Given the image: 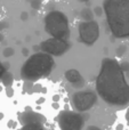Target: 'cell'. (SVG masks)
<instances>
[{"label": "cell", "mask_w": 129, "mask_h": 130, "mask_svg": "<svg viewBox=\"0 0 129 130\" xmlns=\"http://www.w3.org/2000/svg\"><path fill=\"white\" fill-rule=\"evenodd\" d=\"M126 121H127V124L129 126V107L127 108V112H126Z\"/></svg>", "instance_id": "7402d4cb"}, {"label": "cell", "mask_w": 129, "mask_h": 130, "mask_svg": "<svg viewBox=\"0 0 129 130\" xmlns=\"http://www.w3.org/2000/svg\"><path fill=\"white\" fill-rule=\"evenodd\" d=\"M1 81H2V85H5L6 87H10L14 82V76L10 72L6 71L4 73V75L1 76Z\"/></svg>", "instance_id": "8fae6325"}, {"label": "cell", "mask_w": 129, "mask_h": 130, "mask_svg": "<svg viewBox=\"0 0 129 130\" xmlns=\"http://www.w3.org/2000/svg\"><path fill=\"white\" fill-rule=\"evenodd\" d=\"M30 4L33 9H39L41 7V0H31Z\"/></svg>", "instance_id": "9a60e30c"}, {"label": "cell", "mask_w": 129, "mask_h": 130, "mask_svg": "<svg viewBox=\"0 0 129 130\" xmlns=\"http://www.w3.org/2000/svg\"><path fill=\"white\" fill-rule=\"evenodd\" d=\"M127 52V47H126V45H120L118 47V49H117L116 52V55L118 57H122L123 55H125V53Z\"/></svg>", "instance_id": "4fadbf2b"}, {"label": "cell", "mask_w": 129, "mask_h": 130, "mask_svg": "<svg viewBox=\"0 0 129 130\" xmlns=\"http://www.w3.org/2000/svg\"><path fill=\"white\" fill-rule=\"evenodd\" d=\"M78 30H79L80 41L88 46L94 45L100 37V26L94 20L81 22Z\"/></svg>", "instance_id": "5b68a950"}, {"label": "cell", "mask_w": 129, "mask_h": 130, "mask_svg": "<svg viewBox=\"0 0 129 130\" xmlns=\"http://www.w3.org/2000/svg\"><path fill=\"white\" fill-rule=\"evenodd\" d=\"M65 79L71 83V86L77 89H81L85 87V79L82 78V75L80 74V72L78 70H68L65 72Z\"/></svg>", "instance_id": "30bf717a"}, {"label": "cell", "mask_w": 129, "mask_h": 130, "mask_svg": "<svg viewBox=\"0 0 129 130\" xmlns=\"http://www.w3.org/2000/svg\"><path fill=\"white\" fill-rule=\"evenodd\" d=\"M2 40H4V34H2V33H0V42H1Z\"/></svg>", "instance_id": "603a6c76"}, {"label": "cell", "mask_w": 129, "mask_h": 130, "mask_svg": "<svg viewBox=\"0 0 129 130\" xmlns=\"http://www.w3.org/2000/svg\"><path fill=\"white\" fill-rule=\"evenodd\" d=\"M70 48L68 40H63V39L54 38L52 37L50 39L46 41H42L40 43V50L50 54L52 56H61L64 53L68 52Z\"/></svg>", "instance_id": "ba28073f"}, {"label": "cell", "mask_w": 129, "mask_h": 130, "mask_svg": "<svg viewBox=\"0 0 129 130\" xmlns=\"http://www.w3.org/2000/svg\"><path fill=\"white\" fill-rule=\"evenodd\" d=\"M80 1H81V2H88L89 0H80Z\"/></svg>", "instance_id": "d4e9b609"}, {"label": "cell", "mask_w": 129, "mask_h": 130, "mask_svg": "<svg viewBox=\"0 0 129 130\" xmlns=\"http://www.w3.org/2000/svg\"><path fill=\"white\" fill-rule=\"evenodd\" d=\"M27 17H29L27 13H22V15H21V18H22V21H25Z\"/></svg>", "instance_id": "ffe728a7"}, {"label": "cell", "mask_w": 129, "mask_h": 130, "mask_svg": "<svg viewBox=\"0 0 129 130\" xmlns=\"http://www.w3.org/2000/svg\"><path fill=\"white\" fill-rule=\"evenodd\" d=\"M5 72H6V67L4 66V63H1V62H0V79H1V76L4 75Z\"/></svg>", "instance_id": "d6986e66"}, {"label": "cell", "mask_w": 129, "mask_h": 130, "mask_svg": "<svg viewBox=\"0 0 129 130\" xmlns=\"http://www.w3.org/2000/svg\"><path fill=\"white\" fill-rule=\"evenodd\" d=\"M97 102V97L94 91H78L73 95L72 104L78 112H85L88 111L95 105Z\"/></svg>", "instance_id": "52a82bcc"}, {"label": "cell", "mask_w": 129, "mask_h": 130, "mask_svg": "<svg viewBox=\"0 0 129 130\" xmlns=\"http://www.w3.org/2000/svg\"><path fill=\"white\" fill-rule=\"evenodd\" d=\"M84 118L72 111H63L58 115L59 128L63 130H80L84 127Z\"/></svg>", "instance_id": "8992f818"}, {"label": "cell", "mask_w": 129, "mask_h": 130, "mask_svg": "<svg viewBox=\"0 0 129 130\" xmlns=\"http://www.w3.org/2000/svg\"><path fill=\"white\" fill-rule=\"evenodd\" d=\"M45 30L54 38L69 40L70 27L68 16L59 10H52L45 16Z\"/></svg>", "instance_id": "277c9868"}, {"label": "cell", "mask_w": 129, "mask_h": 130, "mask_svg": "<svg viewBox=\"0 0 129 130\" xmlns=\"http://www.w3.org/2000/svg\"><path fill=\"white\" fill-rule=\"evenodd\" d=\"M2 54H4L5 57H11L14 54H15V50L10 47H7V48L4 49V53H2Z\"/></svg>", "instance_id": "5bb4252c"}, {"label": "cell", "mask_w": 129, "mask_h": 130, "mask_svg": "<svg viewBox=\"0 0 129 130\" xmlns=\"http://www.w3.org/2000/svg\"><path fill=\"white\" fill-rule=\"evenodd\" d=\"M98 96L116 108H125L129 105V85L121 65L113 58H104L96 79Z\"/></svg>", "instance_id": "6da1fadb"}, {"label": "cell", "mask_w": 129, "mask_h": 130, "mask_svg": "<svg viewBox=\"0 0 129 130\" xmlns=\"http://www.w3.org/2000/svg\"><path fill=\"white\" fill-rule=\"evenodd\" d=\"M94 11H95V15H97V16H101L103 14V9L101 7H95Z\"/></svg>", "instance_id": "ac0fdd59"}, {"label": "cell", "mask_w": 129, "mask_h": 130, "mask_svg": "<svg viewBox=\"0 0 129 130\" xmlns=\"http://www.w3.org/2000/svg\"><path fill=\"white\" fill-rule=\"evenodd\" d=\"M47 121L43 115L39 113L26 111L20 115V122L23 128H33V129H42L43 123Z\"/></svg>", "instance_id": "9c48e42d"}, {"label": "cell", "mask_w": 129, "mask_h": 130, "mask_svg": "<svg viewBox=\"0 0 129 130\" xmlns=\"http://www.w3.org/2000/svg\"><path fill=\"white\" fill-rule=\"evenodd\" d=\"M103 8L112 34L116 38L129 37V0H105Z\"/></svg>", "instance_id": "7a4b0ae2"}, {"label": "cell", "mask_w": 129, "mask_h": 130, "mask_svg": "<svg viewBox=\"0 0 129 130\" xmlns=\"http://www.w3.org/2000/svg\"><path fill=\"white\" fill-rule=\"evenodd\" d=\"M23 54H24V55H27V54H29V52H27L26 49H23Z\"/></svg>", "instance_id": "cb8c5ba5"}, {"label": "cell", "mask_w": 129, "mask_h": 130, "mask_svg": "<svg viewBox=\"0 0 129 130\" xmlns=\"http://www.w3.org/2000/svg\"><path fill=\"white\" fill-rule=\"evenodd\" d=\"M55 66L54 58L48 53H36L25 61L21 69V76L27 82H36L49 75Z\"/></svg>", "instance_id": "3957f363"}, {"label": "cell", "mask_w": 129, "mask_h": 130, "mask_svg": "<svg viewBox=\"0 0 129 130\" xmlns=\"http://www.w3.org/2000/svg\"><path fill=\"white\" fill-rule=\"evenodd\" d=\"M5 27H7V23H5V22H0V31H1V30H4Z\"/></svg>", "instance_id": "44dd1931"}, {"label": "cell", "mask_w": 129, "mask_h": 130, "mask_svg": "<svg viewBox=\"0 0 129 130\" xmlns=\"http://www.w3.org/2000/svg\"><path fill=\"white\" fill-rule=\"evenodd\" d=\"M120 65H121L122 71L125 72V74H128V76H129V63L128 62H123V63L120 64Z\"/></svg>", "instance_id": "2e32d148"}, {"label": "cell", "mask_w": 129, "mask_h": 130, "mask_svg": "<svg viewBox=\"0 0 129 130\" xmlns=\"http://www.w3.org/2000/svg\"><path fill=\"white\" fill-rule=\"evenodd\" d=\"M2 117H4V115H2V114H0V118H2Z\"/></svg>", "instance_id": "484cf974"}, {"label": "cell", "mask_w": 129, "mask_h": 130, "mask_svg": "<svg viewBox=\"0 0 129 130\" xmlns=\"http://www.w3.org/2000/svg\"><path fill=\"white\" fill-rule=\"evenodd\" d=\"M81 17L84 21H91L94 20V13L91 9L89 8H85L81 10Z\"/></svg>", "instance_id": "7c38bea8"}, {"label": "cell", "mask_w": 129, "mask_h": 130, "mask_svg": "<svg viewBox=\"0 0 129 130\" xmlns=\"http://www.w3.org/2000/svg\"><path fill=\"white\" fill-rule=\"evenodd\" d=\"M6 94H7V96H8V97H13L14 90H13V88H11V86H10V87H7L6 88Z\"/></svg>", "instance_id": "e0dca14e"}]
</instances>
